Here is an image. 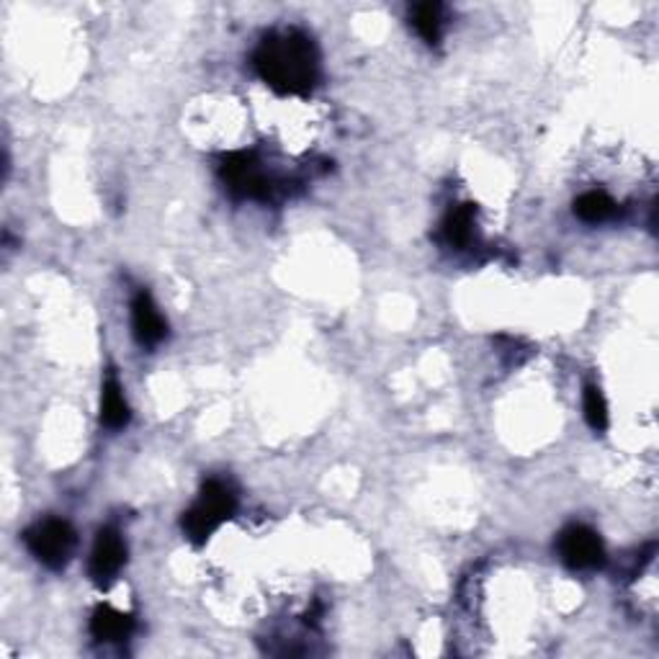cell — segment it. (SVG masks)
<instances>
[{
    "label": "cell",
    "mask_w": 659,
    "mask_h": 659,
    "mask_svg": "<svg viewBox=\"0 0 659 659\" xmlns=\"http://www.w3.org/2000/svg\"><path fill=\"white\" fill-rule=\"evenodd\" d=\"M129 417H132V412H129L121 384L116 379V374H108V379L103 382V391H101V423L106 425V428L119 430L129 423Z\"/></svg>",
    "instance_id": "9c48e42d"
},
{
    "label": "cell",
    "mask_w": 659,
    "mask_h": 659,
    "mask_svg": "<svg viewBox=\"0 0 659 659\" xmlns=\"http://www.w3.org/2000/svg\"><path fill=\"white\" fill-rule=\"evenodd\" d=\"M134 631V618L112 606H99L91 616V634L99 642H124Z\"/></svg>",
    "instance_id": "ba28073f"
},
{
    "label": "cell",
    "mask_w": 659,
    "mask_h": 659,
    "mask_svg": "<svg viewBox=\"0 0 659 659\" xmlns=\"http://www.w3.org/2000/svg\"><path fill=\"white\" fill-rule=\"evenodd\" d=\"M256 70L266 86L284 95H305L320 80V54L301 31L271 34L260 41Z\"/></svg>",
    "instance_id": "6da1fadb"
},
{
    "label": "cell",
    "mask_w": 659,
    "mask_h": 659,
    "mask_svg": "<svg viewBox=\"0 0 659 659\" xmlns=\"http://www.w3.org/2000/svg\"><path fill=\"white\" fill-rule=\"evenodd\" d=\"M474 217H477V206L462 204L449 211L443 222V235L453 247H466L474 240Z\"/></svg>",
    "instance_id": "30bf717a"
},
{
    "label": "cell",
    "mask_w": 659,
    "mask_h": 659,
    "mask_svg": "<svg viewBox=\"0 0 659 659\" xmlns=\"http://www.w3.org/2000/svg\"><path fill=\"white\" fill-rule=\"evenodd\" d=\"M618 211V206L613 198H610L606 191H587L574 202V215L582 219V222L597 224V222H608L613 219Z\"/></svg>",
    "instance_id": "8fae6325"
},
{
    "label": "cell",
    "mask_w": 659,
    "mask_h": 659,
    "mask_svg": "<svg viewBox=\"0 0 659 659\" xmlns=\"http://www.w3.org/2000/svg\"><path fill=\"white\" fill-rule=\"evenodd\" d=\"M132 330L142 348L160 346L165 335H168V322L163 320L160 309L155 307V301L147 292H140L132 301Z\"/></svg>",
    "instance_id": "52a82bcc"
},
{
    "label": "cell",
    "mask_w": 659,
    "mask_h": 659,
    "mask_svg": "<svg viewBox=\"0 0 659 659\" xmlns=\"http://www.w3.org/2000/svg\"><path fill=\"white\" fill-rule=\"evenodd\" d=\"M443 5L441 3H421L412 9V24L421 34L425 44L436 47L443 37Z\"/></svg>",
    "instance_id": "7c38bea8"
},
{
    "label": "cell",
    "mask_w": 659,
    "mask_h": 659,
    "mask_svg": "<svg viewBox=\"0 0 659 659\" xmlns=\"http://www.w3.org/2000/svg\"><path fill=\"white\" fill-rule=\"evenodd\" d=\"M222 181L235 196L243 198H266L271 194V181L263 176L256 157L250 153H232L222 160Z\"/></svg>",
    "instance_id": "5b68a950"
},
{
    "label": "cell",
    "mask_w": 659,
    "mask_h": 659,
    "mask_svg": "<svg viewBox=\"0 0 659 659\" xmlns=\"http://www.w3.org/2000/svg\"><path fill=\"white\" fill-rule=\"evenodd\" d=\"M26 546L34 559L47 569H65L67 561L73 559L75 546H78V535L67 520L47 518L31 526L24 535Z\"/></svg>",
    "instance_id": "3957f363"
},
{
    "label": "cell",
    "mask_w": 659,
    "mask_h": 659,
    "mask_svg": "<svg viewBox=\"0 0 659 659\" xmlns=\"http://www.w3.org/2000/svg\"><path fill=\"white\" fill-rule=\"evenodd\" d=\"M127 565V544L114 528H103L95 535V544L91 552V561H88V572L95 585L106 587L119 577L121 567Z\"/></svg>",
    "instance_id": "8992f818"
},
{
    "label": "cell",
    "mask_w": 659,
    "mask_h": 659,
    "mask_svg": "<svg viewBox=\"0 0 659 659\" xmlns=\"http://www.w3.org/2000/svg\"><path fill=\"white\" fill-rule=\"evenodd\" d=\"M582 410H585V421L595 432L608 428V402L597 384H587L585 395H582Z\"/></svg>",
    "instance_id": "4fadbf2b"
},
{
    "label": "cell",
    "mask_w": 659,
    "mask_h": 659,
    "mask_svg": "<svg viewBox=\"0 0 659 659\" xmlns=\"http://www.w3.org/2000/svg\"><path fill=\"white\" fill-rule=\"evenodd\" d=\"M559 556L561 561L574 572H590L606 565V546H603L600 535H597L590 526L574 524L567 526L559 533Z\"/></svg>",
    "instance_id": "277c9868"
},
{
    "label": "cell",
    "mask_w": 659,
    "mask_h": 659,
    "mask_svg": "<svg viewBox=\"0 0 659 659\" xmlns=\"http://www.w3.org/2000/svg\"><path fill=\"white\" fill-rule=\"evenodd\" d=\"M237 498L230 490V484H224L222 479H209L198 492V500L189 511L183 513V533L185 539L194 541L196 546L206 544L211 533L217 531L224 520H230L235 515Z\"/></svg>",
    "instance_id": "7a4b0ae2"
}]
</instances>
